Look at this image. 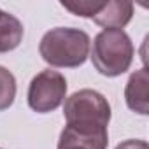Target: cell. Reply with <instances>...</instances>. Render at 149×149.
Instances as JSON below:
<instances>
[{
    "label": "cell",
    "mask_w": 149,
    "mask_h": 149,
    "mask_svg": "<svg viewBox=\"0 0 149 149\" xmlns=\"http://www.w3.org/2000/svg\"><path fill=\"white\" fill-rule=\"evenodd\" d=\"M90 35L79 28L58 26L44 33L39 44L42 60L56 68H77L90 56Z\"/></svg>",
    "instance_id": "6da1fadb"
},
{
    "label": "cell",
    "mask_w": 149,
    "mask_h": 149,
    "mask_svg": "<svg viewBox=\"0 0 149 149\" xmlns=\"http://www.w3.org/2000/svg\"><path fill=\"white\" fill-rule=\"evenodd\" d=\"M133 44L125 30H102L93 40L91 61L105 77L125 74L133 61Z\"/></svg>",
    "instance_id": "7a4b0ae2"
},
{
    "label": "cell",
    "mask_w": 149,
    "mask_h": 149,
    "mask_svg": "<svg viewBox=\"0 0 149 149\" xmlns=\"http://www.w3.org/2000/svg\"><path fill=\"white\" fill-rule=\"evenodd\" d=\"M63 116L67 125L107 128L111 121V105L102 93L95 90H79L65 100Z\"/></svg>",
    "instance_id": "3957f363"
},
{
    "label": "cell",
    "mask_w": 149,
    "mask_h": 149,
    "mask_svg": "<svg viewBox=\"0 0 149 149\" xmlns=\"http://www.w3.org/2000/svg\"><path fill=\"white\" fill-rule=\"evenodd\" d=\"M67 97V79L56 70H42L28 86V105L39 114L58 109Z\"/></svg>",
    "instance_id": "277c9868"
},
{
    "label": "cell",
    "mask_w": 149,
    "mask_h": 149,
    "mask_svg": "<svg viewBox=\"0 0 149 149\" xmlns=\"http://www.w3.org/2000/svg\"><path fill=\"white\" fill-rule=\"evenodd\" d=\"M107 144H109L107 128L67 125L60 133L58 149H65V147H74V149H107Z\"/></svg>",
    "instance_id": "5b68a950"
},
{
    "label": "cell",
    "mask_w": 149,
    "mask_h": 149,
    "mask_svg": "<svg viewBox=\"0 0 149 149\" xmlns=\"http://www.w3.org/2000/svg\"><path fill=\"white\" fill-rule=\"evenodd\" d=\"M133 16V4L126 0H104L102 7L95 13L93 21L105 30H121Z\"/></svg>",
    "instance_id": "8992f818"
},
{
    "label": "cell",
    "mask_w": 149,
    "mask_h": 149,
    "mask_svg": "<svg viewBox=\"0 0 149 149\" xmlns=\"http://www.w3.org/2000/svg\"><path fill=\"white\" fill-rule=\"evenodd\" d=\"M125 100L128 109L137 114H149V72L147 68L135 70L125 88Z\"/></svg>",
    "instance_id": "52a82bcc"
},
{
    "label": "cell",
    "mask_w": 149,
    "mask_h": 149,
    "mask_svg": "<svg viewBox=\"0 0 149 149\" xmlns=\"http://www.w3.org/2000/svg\"><path fill=\"white\" fill-rule=\"evenodd\" d=\"M23 35H25L23 23L16 16L6 11L0 13V53H9L16 49L21 44Z\"/></svg>",
    "instance_id": "ba28073f"
},
{
    "label": "cell",
    "mask_w": 149,
    "mask_h": 149,
    "mask_svg": "<svg viewBox=\"0 0 149 149\" xmlns=\"http://www.w3.org/2000/svg\"><path fill=\"white\" fill-rule=\"evenodd\" d=\"M16 77L13 72L0 65V111H6L13 105L16 98Z\"/></svg>",
    "instance_id": "9c48e42d"
},
{
    "label": "cell",
    "mask_w": 149,
    "mask_h": 149,
    "mask_svg": "<svg viewBox=\"0 0 149 149\" xmlns=\"http://www.w3.org/2000/svg\"><path fill=\"white\" fill-rule=\"evenodd\" d=\"M102 4L104 0H63L61 7L81 18H93L95 13L102 7Z\"/></svg>",
    "instance_id": "30bf717a"
},
{
    "label": "cell",
    "mask_w": 149,
    "mask_h": 149,
    "mask_svg": "<svg viewBox=\"0 0 149 149\" xmlns=\"http://www.w3.org/2000/svg\"><path fill=\"white\" fill-rule=\"evenodd\" d=\"M116 149H149V146H147L146 140H140V139H130V140H125V142L118 144Z\"/></svg>",
    "instance_id": "8fae6325"
},
{
    "label": "cell",
    "mask_w": 149,
    "mask_h": 149,
    "mask_svg": "<svg viewBox=\"0 0 149 149\" xmlns=\"http://www.w3.org/2000/svg\"><path fill=\"white\" fill-rule=\"evenodd\" d=\"M65 149H74V147H65Z\"/></svg>",
    "instance_id": "7c38bea8"
},
{
    "label": "cell",
    "mask_w": 149,
    "mask_h": 149,
    "mask_svg": "<svg viewBox=\"0 0 149 149\" xmlns=\"http://www.w3.org/2000/svg\"><path fill=\"white\" fill-rule=\"evenodd\" d=\"M0 13H2V9H0Z\"/></svg>",
    "instance_id": "4fadbf2b"
},
{
    "label": "cell",
    "mask_w": 149,
    "mask_h": 149,
    "mask_svg": "<svg viewBox=\"0 0 149 149\" xmlns=\"http://www.w3.org/2000/svg\"><path fill=\"white\" fill-rule=\"evenodd\" d=\"M0 149H2V147H0Z\"/></svg>",
    "instance_id": "5bb4252c"
}]
</instances>
